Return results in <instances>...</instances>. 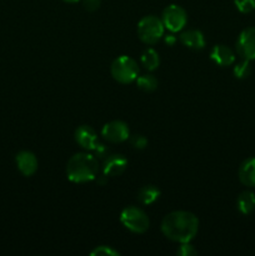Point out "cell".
<instances>
[{
    "label": "cell",
    "instance_id": "3957f363",
    "mask_svg": "<svg viewBox=\"0 0 255 256\" xmlns=\"http://www.w3.org/2000/svg\"><path fill=\"white\" fill-rule=\"evenodd\" d=\"M110 72L114 80L120 84H130L139 76V66L132 56L120 55L112 62Z\"/></svg>",
    "mask_w": 255,
    "mask_h": 256
},
{
    "label": "cell",
    "instance_id": "ac0fdd59",
    "mask_svg": "<svg viewBox=\"0 0 255 256\" xmlns=\"http://www.w3.org/2000/svg\"><path fill=\"white\" fill-rule=\"evenodd\" d=\"M136 85L140 90L142 92H154L155 89L158 88V80L154 75L152 74H146V75H142V76L136 78Z\"/></svg>",
    "mask_w": 255,
    "mask_h": 256
},
{
    "label": "cell",
    "instance_id": "8fae6325",
    "mask_svg": "<svg viewBox=\"0 0 255 256\" xmlns=\"http://www.w3.org/2000/svg\"><path fill=\"white\" fill-rule=\"evenodd\" d=\"M15 162H16L18 169L24 176H32L36 172L38 159L32 152L22 150V152H18L16 156H15Z\"/></svg>",
    "mask_w": 255,
    "mask_h": 256
},
{
    "label": "cell",
    "instance_id": "e0dca14e",
    "mask_svg": "<svg viewBox=\"0 0 255 256\" xmlns=\"http://www.w3.org/2000/svg\"><path fill=\"white\" fill-rule=\"evenodd\" d=\"M238 209L242 214L248 215L255 209V194L249 190H245L238 196Z\"/></svg>",
    "mask_w": 255,
    "mask_h": 256
},
{
    "label": "cell",
    "instance_id": "7a4b0ae2",
    "mask_svg": "<svg viewBox=\"0 0 255 256\" xmlns=\"http://www.w3.org/2000/svg\"><path fill=\"white\" fill-rule=\"evenodd\" d=\"M99 172V162L90 152H78L69 159L66 164L68 179L75 184L95 180Z\"/></svg>",
    "mask_w": 255,
    "mask_h": 256
},
{
    "label": "cell",
    "instance_id": "6da1fadb",
    "mask_svg": "<svg viewBox=\"0 0 255 256\" xmlns=\"http://www.w3.org/2000/svg\"><path fill=\"white\" fill-rule=\"evenodd\" d=\"M199 220L192 212L178 210L169 212L162 222V232L175 242H190L198 234Z\"/></svg>",
    "mask_w": 255,
    "mask_h": 256
},
{
    "label": "cell",
    "instance_id": "277c9868",
    "mask_svg": "<svg viewBox=\"0 0 255 256\" xmlns=\"http://www.w3.org/2000/svg\"><path fill=\"white\" fill-rule=\"evenodd\" d=\"M164 24L155 15H146L138 22V36L146 45H154L164 36Z\"/></svg>",
    "mask_w": 255,
    "mask_h": 256
},
{
    "label": "cell",
    "instance_id": "ba28073f",
    "mask_svg": "<svg viewBox=\"0 0 255 256\" xmlns=\"http://www.w3.org/2000/svg\"><path fill=\"white\" fill-rule=\"evenodd\" d=\"M236 52L242 59L255 60V26L246 28L236 40Z\"/></svg>",
    "mask_w": 255,
    "mask_h": 256
},
{
    "label": "cell",
    "instance_id": "484cf974",
    "mask_svg": "<svg viewBox=\"0 0 255 256\" xmlns=\"http://www.w3.org/2000/svg\"><path fill=\"white\" fill-rule=\"evenodd\" d=\"M175 42H176V38H175L172 34L166 35V36H165V42H166L168 45H170V46H172V45H174Z\"/></svg>",
    "mask_w": 255,
    "mask_h": 256
},
{
    "label": "cell",
    "instance_id": "30bf717a",
    "mask_svg": "<svg viewBox=\"0 0 255 256\" xmlns=\"http://www.w3.org/2000/svg\"><path fill=\"white\" fill-rule=\"evenodd\" d=\"M75 142L85 150H92L96 148V145L99 144V139H98V134L92 126L89 125H82V126L78 128L75 130Z\"/></svg>",
    "mask_w": 255,
    "mask_h": 256
},
{
    "label": "cell",
    "instance_id": "9a60e30c",
    "mask_svg": "<svg viewBox=\"0 0 255 256\" xmlns=\"http://www.w3.org/2000/svg\"><path fill=\"white\" fill-rule=\"evenodd\" d=\"M160 196V190L155 185H145L138 192V200L142 205H152Z\"/></svg>",
    "mask_w": 255,
    "mask_h": 256
},
{
    "label": "cell",
    "instance_id": "9c48e42d",
    "mask_svg": "<svg viewBox=\"0 0 255 256\" xmlns=\"http://www.w3.org/2000/svg\"><path fill=\"white\" fill-rule=\"evenodd\" d=\"M128 160L122 154H112L102 159V174L106 176H119L125 172Z\"/></svg>",
    "mask_w": 255,
    "mask_h": 256
},
{
    "label": "cell",
    "instance_id": "44dd1931",
    "mask_svg": "<svg viewBox=\"0 0 255 256\" xmlns=\"http://www.w3.org/2000/svg\"><path fill=\"white\" fill-rule=\"evenodd\" d=\"M235 6L238 8L240 12H252L255 9V0H234Z\"/></svg>",
    "mask_w": 255,
    "mask_h": 256
},
{
    "label": "cell",
    "instance_id": "7c38bea8",
    "mask_svg": "<svg viewBox=\"0 0 255 256\" xmlns=\"http://www.w3.org/2000/svg\"><path fill=\"white\" fill-rule=\"evenodd\" d=\"M210 58L220 66H230L235 62V54L226 45H215L210 52Z\"/></svg>",
    "mask_w": 255,
    "mask_h": 256
},
{
    "label": "cell",
    "instance_id": "4fadbf2b",
    "mask_svg": "<svg viewBox=\"0 0 255 256\" xmlns=\"http://www.w3.org/2000/svg\"><path fill=\"white\" fill-rule=\"evenodd\" d=\"M180 42L182 45L192 50H202L205 46V38L200 30H186L180 35Z\"/></svg>",
    "mask_w": 255,
    "mask_h": 256
},
{
    "label": "cell",
    "instance_id": "ffe728a7",
    "mask_svg": "<svg viewBox=\"0 0 255 256\" xmlns=\"http://www.w3.org/2000/svg\"><path fill=\"white\" fill-rule=\"evenodd\" d=\"M92 256H119L120 252L118 250L112 249V246H106V245H100L96 246L92 252Z\"/></svg>",
    "mask_w": 255,
    "mask_h": 256
},
{
    "label": "cell",
    "instance_id": "5b68a950",
    "mask_svg": "<svg viewBox=\"0 0 255 256\" xmlns=\"http://www.w3.org/2000/svg\"><path fill=\"white\" fill-rule=\"evenodd\" d=\"M120 222L122 226L135 234H142L149 229V218L144 210L136 206H128L122 209L120 214Z\"/></svg>",
    "mask_w": 255,
    "mask_h": 256
},
{
    "label": "cell",
    "instance_id": "2e32d148",
    "mask_svg": "<svg viewBox=\"0 0 255 256\" xmlns=\"http://www.w3.org/2000/svg\"><path fill=\"white\" fill-rule=\"evenodd\" d=\"M140 62L142 65L149 72H154L159 68L160 65V58L159 54L155 49L152 48H146L144 52H142V56H140Z\"/></svg>",
    "mask_w": 255,
    "mask_h": 256
},
{
    "label": "cell",
    "instance_id": "7402d4cb",
    "mask_svg": "<svg viewBox=\"0 0 255 256\" xmlns=\"http://www.w3.org/2000/svg\"><path fill=\"white\" fill-rule=\"evenodd\" d=\"M176 255L179 256H192L198 255V250L192 246L190 242H182L180 244L179 249L176 250Z\"/></svg>",
    "mask_w": 255,
    "mask_h": 256
},
{
    "label": "cell",
    "instance_id": "d6986e66",
    "mask_svg": "<svg viewBox=\"0 0 255 256\" xmlns=\"http://www.w3.org/2000/svg\"><path fill=\"white\" fill-rule=\"evenodd\" d=\"M234 75L238 79H245L252 74V66H250V60L242 59V62L235 64L234 66Z\"/></svg>",
    "mask_w": 255,
    "mask_h": 256
},
{
    "label": "cell",
    "instance_id": "5bb4252c",
    "mask_svg": "<svg viewBox=\"0 0 255 256\" xmlns=\"http://www.w3.org/2000/svg\"><path fill=\"white\" fill-rule=\"evenodd\" d=\"M239 180L242 185L248 188L255 186V158L244 160L239 168Z\"/></svg>",
    "mask_w": 255,
    "mask_h": 256
},
{
    "label": "cell",
    "instance_id": "4316f807",
    "mask_svg": "<svg viewBox=\"0 0 255 256\" xmlns=\"http://www.w3.org/2000/svg\"><path fill=\"white\" fill-rule=\"evenodd\" d=\"M62 2H80V0H62Z\"/></svg>",
    "mask_w": 255,
    "mask_h": 256
},
{
    "label": "cell",
    "instance_id": "cb8c5ba5",
    "mask_svg": "<svg viewBox=\"0 0 255 256\" xmlns=\"http://www.w3.org/2000/svg\"><path fill=\"white\" fill-rule=\"evenodd\" d=\"M92 152H95V156L98 158V159H104V158H106L108 155L110 154V150L109 148L106 146L105 144H102V142H99V144L96 145V148H95Z\"/></svg>",
    "mask_w": 255,
    "mask_h": 256
},
{
    "label": "cell",
    "instance_id": "d4e9b609",
    "mask_svg": "<svg viewBox=\"0 0 255 256\" xmlns=\"http://www.w3.org/2000/svg\"><path fill=\"white\" fill-rule=\"evenodd\" d=\"M82 5L88 12H95L100 8V0H82Z\"/></svg>",
    "mask_w": 255,
    "mask_h": 256
},
{
    "label": "cell",
    "instance_id": "52a82bcc",
    "mask_svg": "<svg viewBox=\"0 0 255 256\" xmlns=\"http://www.w3.org/2000/svg\"><path fill=\"white\" fill-rule=\"evenodd\" d=\"M102 136L106 142H124L130 138V130L126 122L122 120H112L106 122L102 129Z\"/></svg>",
    "mask_w": 255,
    "mask_h": 256
},
{
    "label": "cell",
    "instance_id": "8992f818",
    "mask_svg": "<svg viewBox=\"0 0 255 256\" xmlns=\"http://www.w3.org/2000/svg\"><path fill=\"white\" fill-rule=\"evenodd\" d=\"M162 22L165 29L172 32H178L184 29L188 22V14L184 8L172 4L162 10Z\"/></svg>",
    "mask_w": 255,
    "mask_h": 256
},
{
    "label": "cell",
    "instance_id": "603a6c76",
    "mask_svg": "<svg viewBox=\"0 0 255 256\" xmlns=\"http://www.w3.org/2000/svg\"><path fill=\"white\" fill-rule=\"evenodd\" d=\"M129 140H130V144H132V146L134 148V149H138V150L145 149L148 145L146 138L142 136V135H134V136L129 138Z\"/></svg>",
    "mask_w": 255,
    "mask_h": 256
}]
</instances>
